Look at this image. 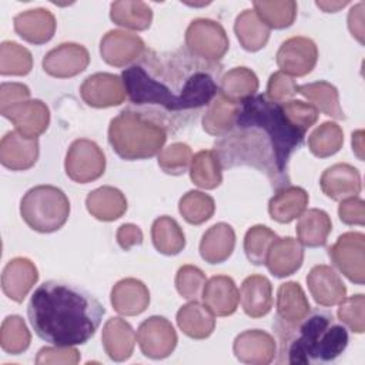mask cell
<instances>
[{
    "mask_svg": "<svg viewBox=\"0 0 365 365\" xmlns=\"http://www.w3.org/2000/svg\"><path fill=\"white\" fill-rule=\"evenodd\" d=\"M298 218L295 230L299 242L309 248L324 247L332 230L329 215L324 210L311 208L304 211Z\"/></svg>",
    "mask_w": 365,
    "mask_h": 365,
    "instance_id": "obj_33",
    "label": "cell"
},
{
    "mask_svg": "<svg viewBox=\"0 0 365 365\" xmlns=\"http://www.w3.org/2000/svg\"><path fill=\"white\" fill-rule=\"evenodd\" d=\"M352 150L359 160H364V131L356 130L352 133Z\"/></svg>",
    "mask_w": 365,
    "mask_h": 365,
    "instance_id": "obj_56",
    "label": "cell"
},
{
    "mask_svg": "<svg viewBox=\"0 0 365 365\" xmlns=\"http://www.w3.org/2000/svg\"><path fill=\"white\" fill-rule=\"evenodd\" d=\"M135 338L131 325L121 318H110L103 327L101 341L104 351L115 362H123L133 355Z\"/></svg>",
    "mask_w": 365,
    "mask_h": 365,
    "instance_id": "obj_25",
    "label": "cell"
},
{
    "mask_svg": "<svg viewBox=\"0 0 365 365\" xmlns=\"http://www.w3.org/2000/svg\"><path fill=\"white\" fill-rule=\"evenodd\" d=\"M104 312L88 291L56 279L38 285L27 305L34 332L56 346L86 344L98 329Z\"/></svg>",
    "mask_w": 365,
    "mask_h": 365,
    "instance_id": "obj_3",
    "label": "cell"
},
{
    "mask_svg": "<svg viewBox=\"0 0 365 365\" xmlns=\"http://www.w3.org/2000/svg\"><path fill=\"white\" fill-rule=\"evenodd\" d=\"M332 264L358 285L365 282V235L362 232H345L328 248Z\"/></svg>",
    "mask_w": 365,
    "mask_h": 365,
    "instance_id": "obj_9",
    "label": "cell"
},
{
    "mask_svg": "<svg viewBox=\"0 0 365 365\" xmlns=\"http://www.w3.org/2000/svg\"><path fill=\"white\" fill-rule=\"evenodd\" d=\"M281 359L292 365L331 362L348 345V332L328 311L317 309L297 324L288 325L277 321Z\"/></svg>",
    "mask_w": 365,
    "mask_h": 365,
    "instance_id": "obj_4",
    "label": "cell"
},
{
    "mask_svg": "<svg viewBox=\"0 0 365 365\" xmlns=\"http://www.w3.org/2000/svg\"><path fill=\"white\" fill-rule=\"evenodd\" d=\"M238 108L240 103L231 101L218 93L207 106V110L202 115L204 131L217 137L228 134L235 124Z\"/></svg>",
    "mask_w": 365,
    "mask_h": 365,
    "instance_id": "obj_32",
    "label": "cell"
},
{
    "mask_svg": "<svg viewBox=\"0 0 365 365\" xmlns=\"http://www.w3.org/2000/svg\"><path fill=\"white\" fill-rule=\"evenodd\" d=\"M218 63L188 50H145L123 74L128 100L134 106L158 107L165 113H184L208 106L220 91Z\"/></svg>",
    "mask_w": 365,
    "mask_h": 365,
    "instance_id": "obj_2",
    "label": "cell"
},
{
    "mask_svg": "<svg viewBox=\"0 0 365 365\" xmlns=\"http://www.w3.org/2000/svg\"><path fill=\"white\" fill-rule=\"evenodd\" d=\"M298 93L314 103L317 110L336 120H344L345 114L339 104V94L335 86L328 81H315L298 86Z\"/></svg>",
    "mask_w": 365,
    "mask_h": 365,
    "instance_id": "obj_37",
    "label": "cell"
},
{
    "mask_svg": "<svg viewBox=\"0 0 365 365\" xmlns=\"http://www.w3.org/2000/svg\"><path fill=\"white\" fill-rule=\"evenodd\" d=\"M339 220L346 225L365 224V204L358 197H349L341 201L338 207Z\"/></svg>",
    "mask_w": 365,
    "mask_h": 365,
    "instance_id": "obj_52",
    "label": "cell"
},
{
    "mask_svg": "<svg viewBox=\"0 0 365 365\" xmlns=\"http://www.w3.org/2000/svg\"><path fill=\"white\" fill-rule=\"evenodd\" d=\"M30 341V331L21 317L10 315L3 321L0 329V345L4 352L19 355L29 348Z\"/></svg>",
    "mask_w": 365,
    "mask_h": 365,
    "instance_id": "obj_44",
    "label": "cell"
},
{
    "mask_svg": "<svg viewBox=\"0 0 365 365\" xmlns=\"http://www.w3.org/2000/svg\"><path fill=\"white\" fill-rule=\"evenodd\" d=\"M207 282L204 272L194 265H182L175 274V288L185 299H195Z\"/></svg>",
    "mask_w": 365,
    "mask_h": 365,
    "instance_id": "obj_48",
    "label": "cell"
},
{
    "mask_svg": "<svg viewBox=\"0 0 365 365\" xmlns=\"http://www.w3.org/2000/svg\"><path fill=\"white\" fill-rule=\"evenodd\" d=\"M304 137L305 131L287 118L281 104L254 94L240 103L235 124L217 141L215 153L222 168L250 165L279 190L289 182L288 161Z\"/></svg>",
    "mask_w": 365,
    "mask_h": 365,
    "instance_id": "obj_1",
    "label": "cell"
},
{
    "mask_svg": "<svg viewBox=\"0 0 365 365\" xmlns=\"http://www.w3.org/2000/svg\"><path fill=\"white\" fill-rule=\"evenodd\" d=\"M192 151L185 143H173L158 154L160 168L171 175L184 174L191 165Z\"/></svg>",
    "mask_w": 365,
    "mask_h": 365,
    "instance_id": "obj_46",
    "label": "cell"
},
{
    "mask_svg": "<svg viewBox=\"0 0 365 365\" xmlns=\"http://www.w3.org/2000/svg\"><path fill=\"white\" fill-rule=\"evenodd\" d=\"M319 185L328 198L342 201L361 192V175L355 167L338 163L322 173Z\"/></svg>",
    "mask_w": 365,
    "mask_h": 365,
    "instance_id": "obj_20",
    "label": "cell"
},
{
    "mask_svg": "<svg viewBox=\"0 0 365 365\" xmlns=\"http://www.w3.org/2000/svg\"><path fill=\"white\" fill-rule=\"evenodd\" d=\"M309 201L308 192L295 185H285L274 194L268 202V212L272 220L281 224H288L298 218L307 208Z\"/></svg>",
    "mask_w": 365,
    "mask_h": 365,
    "instance_id": "obj_29",
    "label": "cell"
},
{
    "mask_svg": "<svg viewBox=\"0 0 365 365\" xmlns=\"http://www.w3.org/2000/svg\"><path fill=\"white\" fill-rule=\"evenodd\" d=\"M364 10L365 4L361 1L355 6L351 7L348 13V29L351 34L361 43L364 44V37H365V24H364Z\"/></svg>",
    "mask_w": 365,
    "mask_h": 365,
    "instance_id": "obj_55",
    "label": "cell"
},
{
    "mask_svg": "<svg viewBox=\"0 0 365 365\" xmlns=\"http://www.w3.org/2000/svg\"><path fill=\"white\" fill-rule=\"evenodd\" d=\"M221 168L222 167L215 151L201 150L191 160L190 178L200 188L214 190L222 181Z\"/></svg>",
    "mask_w": 365,
    "mask_h": 365,
    "instance_id": "obj_36",
    "label": "cell"
},
{
    "mask_svg": "<svg viewBox=\"0 0 365 365\" xmlns=\"http://www.w3.org/2000/svg\"><path fill=\"white\" fill-rule=\"evenodd\" d=\"M151 240L155 250L164 255H177L185 247V237L178 222L168 217H158L151 227Z\"/></svg>",
    "mask_w": 365,
    "mask_h": 365,
    "instance_id": "obj_38",
    "label": "cell"
},
{
    "mask_svg": "<svg viewBox=\"0 0 365 365\" xmlns=\"http://www.w3.org/2000/svg\"><path fill=\"white\" fill-rule=\"evenodd\" d=\"M232 351L240 362L267 365L277 355V342L272 335L261 329H248L237 335Z\"/></svg>",
    "mask_w": 365,
    "mask_h": 365,
    "instance_id": "obj_15",
    "label": "cell"
},
{
    "mask_svg": "<svg viewBox=\"0 0 365 365\" xmlns=\"http://www.w3.org/2000/svg\"><path fill=\"white\" fill-rule=\"evenodd\" d=\"M338 305L339 321L352 332L362 334L365 331V297L362 294L345 297Z\"/></svg>",
    "mask_w": 365,
    "mask_h": 365,
    "instance_id": "obj_47",
    "label": "cell"
},
{
    "mask_svg": "<svg viewBox=\"0 0 365 365\" xmlns=\"http://www.w3.org/2000/svg\"><path fill=\"white\" fill-rule=\"evenodd\" d=\"M38 279V271L29 258L10 259L1 274V289L11 301L21 302Z\"/></svg>",
    "mask_w": 365,
    "mask_h": 365,
    "instance_id": "obj_19",
    "label": "cell"
},
{
    "mask_svg": "<svg viewBox=\"0 0 365 365\" xmlns=\"http://www.w3.org/2000/svg\"><path fill=\"white\" fill-rule=\"evenodd\" d=\"M287 118L299 130L307 131L318 120V110L314 104L304 103L301 100H289L281 104Z\"/></svg>",
    "mask_w": 365,
    "mask_h": 365,
    "instance_id": "obj_49",
    "label": "cell"
},
{
    "mask_svg": "<svg viewBox=\"0 0 365 365\" xmlns=\"http://www.w3.org/2000/svg\"><path fill=\"white\" fill-rule=\"evenodd\" d=\"M235 247V232L230 224L217 222L210 227L200 242V254L208 264L227 261Z\"/></svg>",
    "mask_w": 365,
    "mask_h": 365,
    "instance_id": "obj_27",
    "label": "cell"
},
{
    "mask_svg": "<svg viewBox=\"0 0 365 365\" xmlns=\"http://www.w3.org/2000/svg\"><path fill=\"white\" fill-rule=\"evenodd\" d=\"M319 9H322L325 13H335L339 9L345 7L348 1H317L315 3Z\"/></svg>",
    "mask_w": 365,
    "mask_h": 365,
    "instance_id": "obj_57",
    "label": "cell"
},
{
    "mask_svg": "<svg viewBox=\"0 0 365 365\" xmlns=\"http://www.w3.org/2000/svg\"><path fill=\"white\" fill-rule=\"evenodd\" d=\"M178 210L187 222L200 225L212 217L215 211V202L211 195L191 190L181 197Z\"/></svg>",
    "mask_w": 365,
    "mask_h": 365,
    "instance_id": "obj_42",
    "label": "cell"
},
{
    "mask_svg": "<svg viewBox=\"0 0 365 365\" xmlns=\"http://www.w3.org/2000/svg\"><path fill=\"white\" fill-rule=\"evenodd\" d=\"M302 261V244L292 237H284L277 238L272 242L265 258V265L272 275L284 278L297 272L301 268Z\"/></svg>",
    "mask_w": 365,
    "mask_h": 365,
    "instance_id": "obj_22",
    "label": "cell"
},
{
    "mask_svg": "<svg viewBox=\"0 0 365 365\" xmlns=\"http://www.w3.org/2000/svg\"><path fill=\"white\" fill-rule=\"evenodd\" d=\"M298 93V86L294 78L282 71L271 74L267 84V97L278 104L289 101Z\"/></svg>",
    "mask_w": 365,
    "mask_h": 365,
    "instance_id": "obj_50",
    "label": "cell"
},
{
    "mask_svg": "<svg viewBox=\"0 0 365 365\" xmlns=\"http://www.w3.org/2000/svg\"><path fill=\"white\" fill-rule=\"evenodd\" d=\"M1 115L14 124L16 131L29 138H37L50 123L48 107L41 100L23 101L1 111Z\"/></svg>",
    "mask_w": 365,
    "mask_h": 365,
    "instance_id": "obj_16",
    "label": "cell"
},
{
    "mask_svg": "<svg viewBox=\"0 0 365 365\" xmlns=\"http://www.w3.org/2000/svg\"><path fill=\"white\" fill-rule=\"evenodd\" d=\"M187 50L207 61L218 63L228 51L230 40L224 27L210 19H195L185 30Z\"/></svg>",
    "mask_w": 365,
    "mask_h": 365,
    "instance_id": "obj_7",
    "label": "cell"
},
{
    "mask_svg": "<svg viewBox=\"0 0 365 365\" xmlns=\"http://www.w3.org/2000/svg\"><path fill=\"white\" fill-rule=\"evenodd\" d=\"M64 168L70 180L80 184L91 182L104 174L106 155L94 141L78 138L67 150Z\"/></svg>",
    "mask_w": 365,
    "mask_h": 365,
    "instance_id": "obj_8",
    "label": "cell"
},
{
    "mask_svg": "<svg viewBox=\"0 0 365 365\" xmlns=\"http://www.w3.org/2000/svg\"><path fill=\"white\" fill-rule=\"evenodd\" d=\"M80 96L87 106L106 108L120 106L127 93L121 77L110 73H96L83 81Z\"/></svg>",
    "mask_w": 365,
    "mask_h": 365,
    "instance_id": "obj_12",
    "label": "cell"
},
{
    "mask_svg": "<svg viewBox=\"0 0 365 365\" xmlns=\"http://www.w3.org/2000/svg\"><path fill=\"white\" fill-rule=\"evenodd\" d=\"M308 289L318 305L334 307L346 297V287L334 268L315 265L307 275Z\"/></svg>",
    "mask_w": 365,
    "mask_h": 365,
    "instance_id": "obj_18",
    "label": "cell"
},
{
    "mask_svg": "<svg viewBox=\"0 0 365 365\" xmlns=\"http://www.w3.org/2000/svg\"><path fill=\"white\" fill-rule=\"evenodd\" d=\"M344 144L342 128L332 121H325L318 125L308 138V147L315 157L325 158L339 151Z\"/></svg>",
    "mask_w": 365,
    "mask_h": 365,
    "instance_id": "obj_41",
    "label": "cell"
},
{
    "mask_svg": "<svg viewBox=\"0 0 365 365\" xmlns=\"http://www.w3.org/2000/svg\"><path fill=\"white\" fill-rule=\"evenodd\" d=\"M38 158L37 138H29L19 131H9L0 143V161L13 171L31 168Z\"/></svg>",
    "mask_w": 365,
    "mask_h": 365,
    "instance_id": "obj_17",
    "label": "cell"
},
{
    "mask_svg": "<svg viewBox=\"0 0 365 365\" xmlns=\"http://www.w3.org/2000/svg\"><path fill=\"white\" fill-rule=\"evenodd\" d=\"M117 242L124 251H128L131 247L143 242V231L134 224H123L117 230Z\"/></svg>",
    "mask_w": 365,
    "mask_h": 365,
    "instance_id": "obj_54",
    "label": "cell"
},
{
    "mask_svg": "<svg viewBox=\"0 0 365 365\" xmlns=\"http://www.w3.org/2000/svg\"><path fill=\"white\" fill-rule=\"evenodd\" d=\"M144 51L143 38L125 30H110L100 41L101 58L114 67H124L137 61Z\"/></svg>",
    "mask_w": 365,
    "mask_h": 365,
    "instance_id": "obj_13",
    "label": "cell"
},
{
    "mask_svg": "<svg viewBox=\"0 0 365 365\" xmlns=\"http://www.w3.org/2000/svg\"><path fill=\"white\" fill-rule=\"evenodd\" d=\"M86 207L94 218L100 221H114L125 212L127 200L120 190L103 185L88 192Z\"/></svg>",
    "mask_w": 365,
    "mask_h": 365,
    "instance_id": "obj_31",
    "label": "cell"
},
{
    "mask_svg": "<svg viewBox=\"0 0 365 365\" xmlns=\"http://www.w3.org/2000/svg\"><path fill=\"white\" fill-rule=\"evenodd\" d=\"M254 11L269 29L289 27L297 17V3L292 0L254 1Z\"/></svg>",
    "mask_w": 365,
    "mask_h": 365,
    "instance_id": "obj_40",
    "label": "cell"
},
{
    "mask_svg": "<svg viewBox=\"0 0 365 365\" xmlns=\"http://www.w3.org/2000/svg\"><path fill=\"white\" fill-rule=\"evenodd\" d=\"M30 100V90L21 83H3L0 86V113Z\"/></svg>",
    "mask_w": 365,
    "mask_h": 365,
    "instance_id": "obj_53",
    "label": "cell"
},
{
    "mask_svg": "<svg viewBox=\"0 0 365 365\" xmlns=\"http://www.w3.org/2000/svg\"><path fill=\"white\" fill-rule=\"evenodd\" d=\"M311 311L308 298L298 282L288 281L277 292V321L292 325L304 319Z\"/></svg>",
    "mask_w": 365,
    "mask_h": 365,
    "instance_id": "obj_28",
    "label": "cell"
},
{
    "mask_svg": "<svg viewBox=\"0 0 365 365\" xmlns=\"http://www.w3.org/2000/svg\"><path fill=\"white\" fill-rule=\"evenodd\" d=\"M110 19L125 29L145 30L153 20V10L150 6L140 0H121L110 4Z\"/></svg>",
    "mask_w": 365,
    "mask_h": 365,
    "instance_id": "obj_35",
    "label": "cell"
},
{
    "mask_svg": "<svg viewBox=\"0 0 365 365\" xmlns=\"http://www.w3.org/2000/svg\"><path fill=\"white\" fill-rule=\"evenodd\" d=\"M234 31L242 48L247 51H258L267 44L271 29L254 10L247 9L237 16Z\"/></svg>",
    "mask_w": 365,
    "mask_h": 365,
    "instance_id": "obj_34",
    "label": "cell"
},
{
    "mask_svg": "<svg viewBox=\"0 0 365 365\" xmlns=\"http://www.w3.org/2000/svg\"><path fill=\"white\" fill-rule=\"evenodd\" d=\"M110 299L115 312L134 317L148 308L150 291L140 279L124 278L111 288Z\"/></svg>",
    "mask_w": 365,
    "mask_h": 365,
    "instance_id": "obj_23",
    "label": "cell"
},
{
    "mask_svg": "<svg viewBox=\"0 0 365 365\" xmlns=\"http://www.w3.org/2000/svg\"><path fill=\"white\" fill-rule=\"evenodd\" d=\"M240 301L248 317L259 318L272 308V285L264 275H251L244 279L240 289Z\"/></svg>",
    "mask_w": 365,
    "mask_h": 365,
    "instance_id": "obj_26",
    "label": "cell"
},
{
    "mask_svg": "<svg viewBox=\"0 0 365 365\" xmlns=\"http://www.w3.org/2000/svg\"><path fill=\"white\" fill-rule=\"evenodd\" d=\"M141 352L151 359H163L173 354L177 346V332L164 317H150L143 321L137 331Z\"/></svg>",
    "mask_w": 365,
    "mask_h": 365,
    "instance_id": "obj_10",
    "label": "cell"
},
{
    "mask_svg": "<svg viewBox=\"0 0 365 365\" xmlns=\"http://www.w3.org/2000/svg\"><path fill=\"white\" fill-rule=\"evenodd\" d=\"M14 31L31 44H44L54 36L56 17L46 9H31L19 13L13 20Z\"/></svg>",
    "mask_w": 365,
    "mask_h": 365,
    "instance_id": "obj_21",
    "label": "cell"
},
{
    "mask_svg": "<svg viewBox=\"0 0 365 365\" xmlns=\"http://www.w3.org/2000/svg\"><path fill=\"white\" fill-rule=\"evenodd\" d=\"M167 133L164 125L144 113L123 110L110 121L108 141L124 160H144L160 154Z\"/></svg>",
    "mask_w": 365,
    "mask_h": 365,
    "instance_id": "obj_5",
    "label": "cell"
},
{
    "mask_svg": "<svg viewBox=\"0 0 365 365\" xmlns=\"http://www.w3.org/2000/svg\"><path fill=\"white\" fill-rule=\"evenodd\" d=\"M23 221L37 232H54L60 230L68 215L67 195L54 185H37L30 188L20 202Z\"/></svg>",
    "mask_w": 365,
    "mask_h": 365,
    "instance_id": "obj_6",
    "label": "cell"
},
{
    "mask_svg": "<svg viewBox=\"0 0 365 365\" xmlns=\"http://www.w3.org/2000/svg\"><path fill=\"white\" fill-rule=\"evenodd\" d=\"M215 315L211 309L198 301L182 305L177 312L178 328L192 339L208 338L215 328Z\"/></svg>",
    "mask_w": 365,
    "mask_h": 365,
    "instance_id": "obj_30",
    "label": "cell"
},
{
    "mask_svg": "<svg viewBox=\"0 0 365 365\" xmlns=\"http://www.w3.org/2000/svg\"><path fill=\"white\" fill-rule=\"evenodd\" d=\"M33 67L31 53L16 41H3L0 44V74L26 76Z\"/></svg>",
    "mask_w": 365,
    "mask_h": 365,
    "instance_id": "obj_43",
    "label": "cell"
},
{
    "mask_svg": "<svg viewBox=\"0 0 365 365\" xmlns=\"http://www.w3.org/2000/svg\"><path fill=\"white\" fill-rule=\"evenodd\" d=\"M80 361V352L73 346H44L36 356L37 365L64 364L74 365Z\"/></svg>",
    "mask_w": 365,
    "mask_h": 365,
    "instance_id": "obj_51",
    "label": "cell"
},
{
    "mask_svg": "<svg viewBox=\"0 0 365 365\" xmlns=\"http://www.w3.org/2000/svg\"><path fill=\"white\" fill-rule=\"evenodd\" d=\"M202 301L217 317H228L235 312L240 292L232 278L227 275L211 277L202 288Z\"/></svg>",
    "mask_w": 365,
    "mask_h": 365,
    "instance_id": "obj_24",
    "label": "cell"
},
{
    "mask_svg": "<svg viewBox=\"0 0 365 365\" xmlns=\"http://www.w3.org/2000/svg\"><path fill=\"white\" fill-rule=\"evenodd\" d=\"M90 54L87 48L77 43H63L50 50L43 58V70L57 78H68L87 68Z\"/></svg>",
    "mask_w": 365,
    "mask_h": 365,
    "instance_id": "obj_14",
    "label": "cell"
},
{
    "mask_svg": "<svg viewBox=\"0 0 365 365\" xmlns=\"http://www.w3.org/2000/svg\"><path fill=\"white\" fill-rule=\"evenodd\" d=\"M318 60L315 43L302 36L285 40L277 51V64L288 76L302 77L312 71Z\"/></svg>",
    "mask_w": 365,
    "mask_h": 365,
    "instance_id": "obj_11",
    "label": "cell"
},
{
    "mask_svg": "<svg viewBox=\"0 0 365 365\" xmlns=\"http://www.w3.org/2000/svg\"><path fill=\"white\" fill-rule=\"evenodd\" d=\"M277 238V234L265 225L251 227L244 238V251L248 261L255 265L265 264L267 254Z\"/></svg>",
    "mask_w": 365,
    "mask_h": 365,
    "instance_id": "obj_45",
    "label": "cell"
},
{
    "mask_svg": "<svg viewBox=\"0 0 365 365\" xmlns=\"http://www.w3.org/2000/svg\"><path fill=\"white\" fill-rule=\"evenodd\" d=\"M258 90L255 73L247 67H234L220 80V93L231 101L241 103Z\"/></svg>",
    "mask_w": 365,
    "mask_h": 365,
    "instance_id": "obj_39",
    "label": "cell"
}]
</instances>
